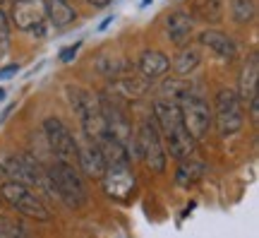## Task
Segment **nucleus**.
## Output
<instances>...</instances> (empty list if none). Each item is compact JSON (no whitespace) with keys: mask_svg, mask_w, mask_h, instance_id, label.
Here are the masks:
<instances>
[{"mask_svg":"<svg viewBox=\"0 0 259 238\" xmlns=\"http://www.w3.org/2000/svg\"><path fill=\"white\" fill-rule=\"evenodd\" d=\"M151 118H154L158 132H161L163 147H168V152L176 161H185V159L194 156L197 142L183 125L176 99H156L151 104Z\"/></svg>","mask_w":259,"mask_h":238,"instance_id":"nucleus-1","label":"nucleus"},{"mask_svg":"<svg viewBox=\"0 0 259 238\" xmlns=\"http://www.w3.org/2000/svg\"><path fill=\"white\" fill-rule=\"evenodd\" d=\"M48 185L51 190L58 195V200L70 210H79L87 205V188H84V178L79 168L74 164H65V161H53L46 166Z\"/></svg>","mask_w":259,"mask_h":238,"instance_id":"nucleus-2","label":"nucleus"},{"mask_svg":"<svg viewBox=\"0 0 259 238\" xmlns=\"http://www.w3.org/2000/svg\"><path fill=\"white\" fill-rule=\"evenodd\" d=\"M65 92H67V99H70L74 116H77L79 125H82V135L96 142L106 132V120H103V113H101L99 94L89 92L84 87H77V84H70Z\"/></svg>","mask_w":259,"mask_h":238,"instance_id":"nucleus-3","label":"nucleus"},{"mask_svg":"<svg viewBox=\"0 0 259 238\" xmlns=\"http://www.w3.org/2000/svg\"><path fill=\"white\" fill-rule=\"evenodd\" d=\"M176 101H178V109H180V118H183L185 130L192 135L194 142H202L213 125V113L209 109L206 99L190 92V89H183L178 94Z\"/></svg>","mask_w":259,"mask_h":238,"instance_id":"nucleus-4","label":"nucleus"},{"mask_svg":"<svg viewBox=\"0 0 259 238\" xmlns=\"http://www.w3.org/2000/svg\"><path fill=\"white\" fill-rule=\"evenodd\" d=\"M213 125L219 128L221 138H233L245 128V104L235 89L223 87L213 96Z\"/></svg>","mask_w":259,"mask_h":238,"instance_id":"nucleus-5","label":"nucleus"},{"mask_svg":"<svg viewBox=\"0 0 259 238\" xmlns=\"http://www.w3.org/2000/svg\"><path fill=\"white\" fill-rule=\"evenodd\" d=\"M0 200L5 205H10L22 217H29V219H36V221L51 219V210L46 207V202L41 200V195L22 183L3 181L0 183Z\"/></svg>","mask_w":259,"mask_h":238,"instance_id":"nucleus-6","label":"nucleus"},{"mask_svg":"<svg viewBox=\"0 0 259 238\" xmlns=\"http://www.w3.org/2000/svg\"><path fill=\"white\" fill-rule=\"evenodd\" d=\"M135 140H137V156L147 164L151 174H166L168 166V152L163 147L161 132H158L154 118H147L139 123V128L135 130Z\"/></svg>","mask_w":259,"mask_h":238,"instance_id":"nucleus-7","label":"nucleus"},{"mask_svg":"<svg viewBox=\"0 0 259 238\" xmlns=\"http://www.w3.org/2000/svg\"><path fill=\"white\" fill-rule=\"evenodd\" d=\"M8 17L10 24L17 27L19 31L41 37L48 24L46 0H12V10H10Z\"/></svg>","mask_w":259,"mask_h":238,"instance_id":"nucleus-8","label":"nucleus"},{"mask_svg":"<svg viewBox=\"0 0 259 238\" xmlns=\"http://www.w3.org/2000/svg\"><path fill=\"white\" fill-rule=\"evenodd\" d=\"M44 132H46V145L51 149V154L56 156V161L77 166V138L70 132V128L65 125L63 120L46 118Z\"/></svg>","mask_w":259,"mask_h":238,"instance_id":"nucleus-9","label":"nucleus"},{"mask_svg":"<svg viewBox=\"0 0 259 238\" xmlns=\"http://www.w3.org/2000/svg\"><path fill=\"white\" fill-rule=\"evenodd\" d=\"M101 185L103 192L111 197V200H130V195L137 188V176L130 166H106V174L101 176Z\"/></svg>","mask_w":259,"mask_h":238,"instance_id":"nucleus-10","label":"nucleus"},{"mask_svg":"<svg viewBox=\"0 0 259 238\" xmlns=\"http://www.w3.org/2000/svg\"><path fill=\"white\" fill-rule=\"evenodd\" d=\"M166 34L173 46H190L194 37V17L187 10H173L166 17Z\"/></svg>","mask_w":259,"mask_h":238,"instance_id":"nucleus-11","label":"nucleus"},{"mask_svg":"<svg viewBox=\"0 0 259 238\" xmlns=\"http://www.w3.org/2000/svg\"><path fill=\"white\" fill-rule=\"evenodd\" d=\"M77 166L89 178H99L101 181V176L106 174V161H103L96 142L84 138V135H82V140H77Z\"/></svg>","mask_w":259,"mask_h":238,"instance_id":"nucleus-12","label":"nucleus"},{"mask_svg":"<svg viewBox=\"0 0 259 238\" xmlns=\"http://www.w3.org/2000/svg\"><path fill=\"white\" fill-rule=\"evenodd\" d=\"M257 82H259V58H257V53H250V58L242 65L240 77H238V89H235L242 104H247V106L259 104Z\"/></svg>","mask_w":259,"mask_h":238,"instance_id":"nucleus-13","label":"nucleus"},{"mask_svg":"<svg viewBox=\"0 0 259 238\" xmlns=\"http://www.w3.org/2000/svg\"><path fill=\"white\" fill-rule=\"evenodd\" d=\"M170 70V58H168L163 51H156V48H147L142 51V55L137 58V73L147 80V82H154L158 77Z\"/></svg>","mask_w":259,"mask_h":238,"instance_id":"nucleus-14","label":"nucleus"},{"mask_svg":"<svg viewBox=\"0 0 259 238\" xmlns=\"http://www.w3.org/2000/svg\"><path fill=\"white\" fill-rule=\"evenodd\" d=\"M96 147H99V152H101L106 166H130L132 164V156H130L127 147L122 145L120 140L113 138L108 130L96 140Z\"/></svg>","mask_w":259,"mask_h":238,"instance_id":"nucleus-15","label":"nucleus"},{"mask_svg":"<svg viewBox=\"0 0 259 238\" xmlns=\"http://www.w3.org/2000/svg\"><path fill=\"white\" fill-rule=\"evenodd\" d=\"M197 41H199L202 46L211 48L213 53L226 58V60H233V58L238 55V44H235L228 34L219 31V29H204V31H199Z\"/></svg>","mask_w":259,"mask_h":238,"instance_id":"nucleus-16","label":"nucleus"},{"mask_svg":"<svg viewBox=\"0 0 259 238\" xmlns=\"http://www.w3.org/2000/svg\"><path fill=\"white\" fill-rule=\"evenodd\" d=\"M204 171H206V166H204V161H199V159H192V156H190L185 161H178L176 185L183 188V190H190L192 185H197L204 178Z\"/></svg>","mask_w":259,"mask_h":238,"instance_id":"nucleus-17","label":"nucleus"},{"mask_svg":"<svg viewBox=\"0 0 259 238\" xmlns=\"http://www.w3.org/2000/svg\"><path fill=\"white\" fill-rule=\"evenodd\" d=\"M202 63V53H199V48L194 46H183L178 51V55L170 60V67H173V73L178 77H190V75L199 67Z\"/></svg>","mask_w":259,"mask_h":238,"instance_id":"nucleus-18","label":"nucleus"},{"mask_svg":"<svg viewBox=\"0 0 259 238\" xmlns=\"http://www.w3.org/2000/svg\"><path fill=\"white\" fill-rule=\"evenodd\" d=\"M48 22L56 29H65L77 19V10L70 5V0H46Z\"/></svg>","mask_w":259,"mask_h":238,"instance_id":"nucleus-19","label":"nucleus"},{"mask_svg":"<svg viewBox=\"0 0 259 238\" xmlns=\"http://www.w3.org/2000/svg\"><path fill=\"white\" fill-rule=\"evenodd\" d=\"M223 0H194L192 3V17H199L206 24H216L223 17Z\"/></svg>","mask_w":259,"mask_h":238,"instance_id":"nucleus-20","label":"nucleus"},{"mask_svg":"<svg viewBox=\"0 0 259 238\" xmlns=\"http://www.w3.org/2000/svg\"><path fill=\"white\" fill-rule=\"evenodd\" d=\"M115 80V84L120 87L122 92H125V96H132V99H139V96H144V94L149 92V84L151 82H147L142 75H118V77H113Z\"/></svg>","mask_w":259,"mask_h":238,"instance_id":"nucleus-21","label":"nucleus"},{"mask_svg":"<svg viewBox=\"0 0 259 238\" xmlns=\"http://www.w3.org/2000/svg\"><path fill=\"white\" fill-rule=\"evenodd\" d=\"M257 15V3L254 0H231V17L235 24H250Z\"/></svg>","mask_w":259,"mask_h":238,"instance_id":"nucleus-22","label":"nucleus"},{"mask_svg":"<svg viewBox=\"0 0 259 238\" xmlns=\"http://www.w3.org/2000/svg\"><path fill=\"white\" fill-rule=\"evenodd\" d=\"M0 238H27V229L17 217L0 214Z\"/></svg>","mask_w":259,"mask_h":238,"instance_id":"nucleus-23","label":"nucleus"},{"mask_svg":"<svg viewBox=\"0 0 259 238\" xmlns=\"http://www.w3.org/2000/svg\"><path fill=\"white\" fill-rule=\"evenodd\" d=\"M10 31H12V24H10L8 12L0 10V58L8 53L10 48Z\"/></svg>","mask_w":259,"mask_h":238,"instance_id":"nucleus-24","label":"nucleus"},{"mask_svg":"<svg viewBox=\"0 0 259 238\" xmlns=\"http://www.w3.org/2000/svg\"><path fill=\"white\" fill-rule=\"evenodd\" d=\"M79 48H82V44H74V46H70V48H63V51H60V63H70L74 55H77Z\"/></svg>","mask_w":259,"mask_h":238,"instance_id":"nucleus-25","label":"nucleus"},{"mask_svg":"<svg viewBox=\"0 0 259 238\" xmlns=\"http://www.w3.org/2000/svg\"><path fill=\"white\" fill-rule=\"evenodd\" d=\"M19 73V63H12V65H5V67H0V80H8L12 75Z\"/></svg>","mask_w":259,"mask_h":238,"instance_id":"nucleus-26","label":"nucleus"},{"mask_svg":"<svg viewBox=\"0 0 259 238\" xmlns=\"http://www.w3.org/2000/svg\"><path fill=\"white\" fill-rule=\"evenodd\" d=\"M87 3H89L92 8H106V5H108L111 0H87Z\"/></svg>","mask_w":259,"mask_h":238,"instance_id":"nucleus-27","label":"nucleus"},{"mask_svg":"<svg viewBox=\"0 0 259 238\" xmlns=\"http://www.w3.org/2000/svg\"><path fill=\"white\" fill-rule=\"evenodd\" d=\"M5 99V89H0V101Z\"/></svg>","mask_w":259,"mask_h":238,"instance_id":"nucleus-28","label":"nucleus"},{"mask_svg":"<svg viewBox=\"0 0 259 238\" xmlns=\"http://www.w3.org/2000/svg\"><path fill=\"white\" fill-rule=\"evenodd\" d=\"M0 181H5V176H3V168H0Z\"/></svg>","mask_w":259,"mask_h":238,"instance_id":"nucleus-29","label":"nucleus"}]
</instances>
